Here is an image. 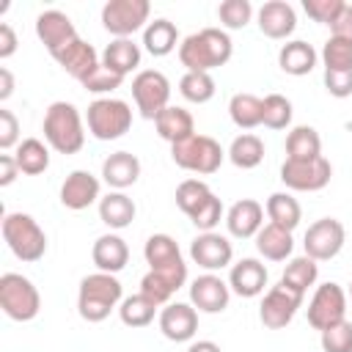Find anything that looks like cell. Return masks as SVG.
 I'll list each match as a JSON object with an SVG mask.
<instances>
[{
  "label": "cell",
  "instance_id": "obj_1",
  "mask_svg": "<svg viewBox=\"0 0 352 352\" xmlns=\"http://www.w3.org/2000/svg\"><path fill=\"white\" fill-rule=\"evenodd\" d=\"M234 55V41L223 28H204L198 33H190L179 44V63L187 72H206L220 69L231 60Z\"/></svg>",
  "mask_w": 352,
  "mask_h": 352
},
{
  "label": "cell",
  "instance_id": "obj_2",
  "mask_svg": "<svg viewBox=\"0 0 352 352\" xmlns=\"http://www.w3.org/2000/svg\"><path fill=\"white\" fill-rule=\"evenodd\" d=\"M124 300V286L116 275L110 272H91L80 280L77 289V311L85 322L96 324L104 322L110 316V311H116Z\"/></svg>",
  "mask_w": 352,
  "mask_h": 352
},
{
  "label": "cell",
  "instance_id": "obj_3",
  "mask_svg": "<svg viewBox=\"0 0 352 352\" xmlns=\"http://www.w3.org/2000/svg\"><path fill=\"white\" fill-rule=\"evenodd\" d=\"M44 140L52 151L58 154H77L85 146V126H82V116L72 102H52L44 113V124H41Z\"/></svg>",
  "mask_w": 352,
  "mask_h": 352
},
{
  "label": "cell",
  "instance_id": "obj_4",
  "mask_svg": "<svg viewBox=\"0 0 352 352\" xmlns=\"http://www.w3.org/2000/svg\"><path fill=\"white\" fill-rule=\"evenodd\" d=\"M0 231H3V239L8 245V250L25 261V264H33L38 258H44L47 253V234L44 228L36 223L33 214H25V212H6L3 214V223H0Z\"/></svg>",
  "mask_w": 352,
  "mask_h": 352
},
{
  "label": "cell",
  "instance_id": "obj_5",
  "mask_svg": "<svg viewBox=\"0 0 352 352\" xmlns=\"http://www.w3.org/2000/svg\"><path fill=\"white\" fill-rule=\"evenodd\" d=\"M176 204L198 231H214L223 220V201L201 179H184L176 187Z\"/></svg>",
  "mask_w": 352,
  "mask_h": 352
},
{
  "label": "cell",
  "instance_id": "obj_6",
  "mask_svg": "<svg viewBox=\"0 0 352 352\" xmlns=\"http://www.w3.org/2000/svg\"><path fill=\"white\" fill-rule=\"evenodd\" d=\"M170 157L179 168L190 170V173H198V176H212L220 170L223 160H226V151L223 146L209 138V135H190L179 143L170 146Z\"/></svg>",
  "mask_w": 352,
  "mask_h": 352
},
{
  "label": "cell",
  "instance_id": "obj_7",
  "mask_svg": "<svg viewBox=\"0 0 352 352\" xmlns=\"http://www.w3.org/2000/svg\"><path fill=\"white\" fill-rule=\"evenodd\" d=\"M85 124H88V132L96 140H118L132 126V107L124 99L99 96L88 104Z\"/></svg>",
  "mask_w": 352,
  "mask_h": 352
},
{
  "label": "cell",
  "instance_id": "obj_8",
  "mask_svg": "<svg viewBox=\"0 0 352 352\" xmlns=\"http://www.w3.org/2000/svg\"><path fill=\"white\" fill-rule=\"evenodd\" d=\"M0 308L14 322H30L41 311V294L30 278L19 272L0 275Z\"/></svg>",
  "mask_w": 352,
  "mask_h": 352
},
{
  "label": "cell",
  "instance_id": "obj_9",
  "mask_svg": "<svg viewBox=\"0 0 352 352\" xmlns=\"http://www.w3.org/2000/svg\"><path fill=\"white\" fill-rule=\"evenodd\" d=\"M151 16L148 0H107L102 6V28L116 38H129L138 30H146Z\"/></svg>",
  "mask_w": 352,
  "mask_h": 352
},
{
  "label": "cell",
  "instance_id": "obj_10",
  "mask_svg": "<svg viewBox=\"0 0 352 352\" xmlns=\"http://www.w3.org/2000/svg\"><path fill=\"white\" fill-rule=\"evenodd\" d=\"M346 302H349V297L341 289V283L327 280V283L316 286L311 300H308V311H305L308 314V324L322 333V330L344 322L346 319Z\"/></svg>",
  "mask_w": 352,
  "mask_h": 352
},
{
  "label": "cell",
  "instance_id": "obj_11",
  "mask_svg": "<svg viewBox=\"0 0 352 352\" xmlns=\"http://www.w3.org/2000/svg\"><path fill=\"white\" fill-rule=\"evenodd\" d=\"M132 99L143 118L154 121L165 107H170V82L157 69H143L132 80Z\"/></svg>",
  "mask_w": 352,
  "mask_h": 352
},
{
  "label": "cell",
  "instance_id": "obj_12",
  "mask_svg": "<svg viewBox=\"0 0 352 352\" xmlns=\"http://www.w3.org/2000/svg\"><path fill=\"white\" fill-rule=\"evenodd\" d=\"M302 300H305L302 292H297V289L286 286L283 280H278L275 286L267 289V294H264V300H261V305H258V319H261V324L270 327V330H283V327L294 319V314L300 311Z\"/></svg>",
  "mask_w": 352,
  "mask_h": 352
},
{
  "label": "cell",
  "instance_id": "obj_13",
  "mask_svg": "<svg viewBox=\"0 0 352 352\" xmlns=\"http://www.w3.org/2000/svg\"><path fill=\"white\" fill-rule=\"evenodd\" d=\"M344 242H346V231H344V223L336 217H319L316 223L308 226V231L302 236L305 256H311L314 261L336 258L341 253Z\"/></svg>",
  "mask_w": 352,
  "mask_h": 352
},
{
  "label": "cell",
  "instance_id": "obj_14",
  "mask_svg": "<svg viewBox=\"0 0 352 352\" xmlns=\"http://www.w3.org/2000/svg\"><path fill=\"white\" fill-rule=\"evenodd\" d=\"M330 176H333V165L324 157H316V160H308V162L283 160V165H280V182L294 192L324 190L330 184Z\"/></svg>",
  "mask_w": 352,
  "mask_h": 352
},
{
  "label": "cell",
  "instance_id": "obj_15",
  "mask_svg": "<svg viewBox=\"0 0 352 352\" xmlns=\"http://www.w3.org/2000/svg\"><path fill=\"white\" fill-rule=\"evenodd\" d=\"M190 258L204 267L206 272H217L231 267L234 258V245L228 236L217 234V231H201L192 242H190Z\"/></svg>",
  "mask_w": 352,
  "mask_h": 352
},
{
  "label": "cell",
  "instance_id": "obj_16",
  "mask_svg": "<svg viewBox=\"0 0 352 352\" xmlns=\"http://www.w3.org/2000/svg\"><path fill=\"white\" fill-rule=\"evenodd\" d=\"M231 300V286L214 272H204L190 283V305L201 314H223Z\"/></svg>",
  "mask_w": 352,
  "mask_h": 352
},
{
  "label": "cell",
  "instance_id": "obj_17",
  "mask_svg": "<svg viewBox=\"0 0 352 352\" xmlns=\"http://www.w3.org/2000/svg\"><path fill=\"white\" fill-rule=\"evenodd\" d=\"M36 36L38 41L47 47L50 55H58L63 47H69L77 36V28L74 22L69 19V14L58 11V8H50V11H41L36 16Z\"/></svg>",
  "mask_w": 352,
  "mask_h": 352
},
{
  "label": "cell",
  "instance_id": "obj_18",
  "mask_svg": "<svg viewBox=\"0 0 352 352\" xmlns=\"http://www.w3.org/2000/svg\"><path fill=\"white\" fill-rule=\"evenodd\" d=\"M102 184L91 170H72L60 184V204L72 212H82L94 204H99Z\"/></svg>",
  "mask_w": 352,
  "mask_h": 352
},
{
  "label": "cell",
  "instance_id": "obj_19",
  "mask_svg": "<svg viewBox=\"0 0 352 352\" xmlns=\"http://www.w3.org/2000/svg\"><path fill=\"white\" fill-rule=\"evenodd\" d=\"M143 258H146L148 270L187 275V264H184L182 250H179V245L170 234H151L143 245Z\"/></svg>",
  "mask_w": 352,
  "mask_h": 352
},
{
  "label": "cell",
  "instance_id": "obj_20",
  "mask_svg": "<svg viewBox=\"0 0 352 352\" xmlns=\"http://www.w3.org/2000/svg\"><path fill=\"white\" fill-rule=\"evenodd\" d=\"M160 333L168 341L184 344L198 333V311L190 302H168L160 311Z\"/></svg>",
  "mask_w": 352,
  "mask_h": 352
},
{
  "label": "cell",
  "instance_id": "obj_21",
  "mask_svg": "<svg viewBox=\"0 0 352 352\" xmlns=\"http://www.w3.org/2000/svg\"><path fill=\"white\" fill-rule=\"evenodd\" d=\"M55 60H58V66L66 72V74H72L80 85L102 66V58L96 55V50L88 44V41H82V38H74L69 47H63L58 55H52Z\"/></svg>",
  "mask_w": 352,
  "mask_h": 352
},
{
  "label": "cell",
  "instance_id": "obj_22",
  "mask_svg": "<svg viewBox=\"0 0 352 352\" xmlns=\"http://www.w3.org/2000/svg\"><path fill=\"white\" fill-rule=\"evenodd\" d=\"M264 206L256 198H239L226 212V228L234 239H250L264 226Z\"/></svg>",
  "mask_w": 352,
  "mask_h": 352
},
{
  "label": "cell",
  "instance_id": "obj_23",
  "mask_svg": "<svg viewBox=\"0 0 352 352\" xmlns=\"http://www.w3.org/2000/svg\"><path fill=\"white\" fill-rule=\"evenodd\" d=\"M256 22H258V30L267 36V38H289L297 28V14H294V6L286 3V0H270L258 8L256 14Z\"/></svg>",
  "mask_w": 352,
  "mask_h": 352
},
{
  "label": "cell",
  "instance_id": "obj_24",
  "mask_svg": "<svg viewBox=\"0 0 352 352\" xmlns=\"http://www.w3.org/2000/svg\"><path fill=\"white\" fill-rule=\"evenodd\" d=\"M267 267L258 258H239L236 264H231L228 270V286L236 297H258L267 286Z\"/></svg>",
  "mask_w": 352,
  "mask_h": 352
},
{
  "label": "cell",
  "instance_id": "obj_25",
  "mask_svg": "<svg viewBox=\"0 0 352 352\" xmlns=\"http://www.w3.org/2000/svg\"><path fill=\"white\" fill-rule=\"evenodd\" d=\"M91 258H94V264H96V270L99 272H110V275H116V272H121L124 267H126V261H129V245L124 242V236H118V234H102L96 242H94V248H91Z\"/></svg>",
  "mask_w": 352,
  "mask_h": 352
},
{
  "label": "cell",
  "instance_id": "obj_26",
  "mask_svg": "<svg viewBox=\"0 0 352 352\" xmlns=\"http://www.w3.org/2000/svg\"><path fill=\"white\" fill-rule=\"evenodd\" d=\"M102 179L113 190H126L140 179V160L132 151H113L102 162Z\"/></svg>",
  "mask_w": 352,
  "mask_h": 352
},
{
  "label": "cell",
  "instance_id": "obj_27",
  "mask_svg": "<svg viewBox=\"0 0 352 352\" xmlns=\"http://www.w3.org/2000/svg\"><path fill=\"white\" fill-rule=\"evenodd\" d=\"M135 214H138L135 201L126 192H121V190H110L107 195L99 198V220L110 231H121V228L132 226Z\"/></svg>",
  "mask_w": 352,
  "mask_h": 352
},
{
  "label": "cell",
  "instance_id": "obj_28",
  "mask_svg": "<svg viewBox=\"0 0 352 352\" xmlns=\"http://www.w3.org/2000/svg\"><path fill=\"white\" fill-rule=\"evenodd\" d=\"M316 60H319L316 50H314L308 41H300V38L286 41V44L278 50V66H280V72H286V74H292V77H305V74H311V72L316 69Z\"/></svg>",
  "mask_w": 352,
  "mask_h": 352
},
{
  "label": "cell",
  "instance_id": "obj_29",
  "mask_svg": "<svg viewBox=\"0 0 352 352\" xmlns=\"http://www.w3.org/2000/svg\"><path fill=\"white\" fill-rule=\"evenodd\" d=\"M154 126H157V135L162 140H168L170 146L179 143V140H184V138H190V135H195V118H192V113L184 110V107H176V104L165 107L154 118Z\"/></svg>",
  "mask_w": 352,
  "mask_h": 352
},
{
  "label": "cell",
  "instance_id": "obj_30",
  "mask_svg": "<svg viewBox=\"0 0 352 352\" xmlns=\"http://www.w3.org/2000/svg\"><path fill=\"white\" fill-rule=\"evenodd\" d=\"M256 239V250L258 256H264L267 261H286L294 250V239L292 231L275 226V223H264L261 231L253 236Z\"/></svg>",
  "mask_w": 352,
  "mask_h": 352
},
{
  "label": "cell",
  "instance_id": "obj_31",
  "mask_svg": "<svg viewBox=\"0 0 352 352\" xmlns=\"http://www.w3.org/2000/svg\"><path fill=\"white\" fill-rule=\"evenodd\" d=\"M140 58H143L140 44H135L132 38H113L102 52V66L126 77L129 72H135L140 66Z\"/></svg>",
  "mask_w": 352,
  "mask_h": 352
},
{
  "label": "cell",
  "instance_id": "obj_32",
  "mask_svg": "<svg viewBox=\"0 0 352 352\" xmlns=\"http://www.w3.org/2000/svg\"><path fill=\"white\" fill-rule=\"evenodd\" d=\"M176 44H179V30H176V25L170 19L160 16V19H154V22L146 25V30H143V47H146L148 55L165 58V55H170L176 50Z\"/></svg>",
  "mask_w": 352,
  "mask_h": 352
},
{
  "label": "cell",
  "instance_id": "obj_33",
  "mask_svg": "<svg viewBox=\"0 0 352 352\" xmlns=\"http://www.w3.org/2000/svg\"><path fill=\"white\" fill-rule=\"evenodd\" d=\"M316 157H322V138H319V132L314 126H308V124L294 126L286 135V160L308 162V160H316Z\"/></svg>",
  "mask_w": 352,
  "mask_h": 352
},
{
  "label": "cell",
  "instance_id": "obj_34",
  "mask_svg": "<svg viewBox=\"0 0 352 352\" xmlns=\"http://www.w3.org/2000/svg\"><path fill=\"white\" fill-rule=\"evenodd\" d=\"M187 283V278H179V275H170V272H157V270H148L143 278H140V294L148 297L154 305H168L170 297Z\"/></svg>",
  "mask_w": 352,
  "mask_h": 352
},
{
  "label": "cell",
  "instance_id": "obj_35",
  "mask_svg": "<svg viewBox=\"0 0 352 352\" xmlns=\"http://www.w3.org/2000/svg\"><path fill=\"white\" fill-rule=\"evenodd\" d=\"M264 212H267V220L286 228V231H294L302 220V209H300V201L292 195V192H272L264 204Z\"/></svg>",
  "mask_w": 352,
  "mask_h": 352
},
{
  "label": "cell",
  "instance_id": "obj_36",
  "mask_svg": "<svg viewBox=\"0 0 352 352\" xmlns=\"http://www.w3.org/2000/svg\"><path fill=\"white\" fill-rule=\"evenodd\" d=\"M226 157H228L236 168L250 170V168L261 165V160H264V140H261L258 135H253V132H242V135H236V138L231 140Z\"/></svg>",
  "mask_w": 352,
  "mask_h": 352
},
{
  "label": "cell",
  "instance_id": "obj_37",
  "mask_svg": "<svg viewBox=\"0 0 352 352\" xmlns=\"http://www.w3.org/2000/svg\"><path fill=\"white\" fill-rule=\"evenodd\" d=\"M14 160L19 165V170L25 176H38L50 168V146L38 138H25L16 151H14Z\"/></svg>",
  "mask_w": 352,
  "mask_h": 352
},
{
  "label": "cell",
  "instance_id": "obj_38",
  "mask_svg": "<svg viewBox=\"0 0 352 352\" xmlns=\"http://www.w3.org/2000/svg\"><path fill=\"white\" fill-rule=\"evenodd\" d=\"M228 116L239 129H256L261 126L264 102L256 94H234L228 99Z\"/></svg>",
  "mask_w": 352,
  "mask_h": 352
},
{
  "label": "cell",
  "instance_id": "obj_39",
  "mask_svg": "<svg viewBox=\"0 0 352 352\" xmlns=\"http://www.w3.org/2000/svg\"><path fill=\"white\" fill-rule=\"evenodd\" d=\"M316 278H319V261H314L311 256H294V258H289V264H286V270L280 275V280L286 286H292V289H297L302 294L316 283Z\"/></svg>",
  "mask_w": 352,
  "mask_h": 352
},
{
  "label": "cell",
  "instance_id": "obj_40",
  "mask_svg": "<svg viewBox=\"0 0 352 352\" xmlns=\"http://www.w3.org/2000/svg\"><path fill=\"white\" fill-rule=\"evenodd\" d=\"M157 308H160V305H154L148 297H143V294L138 292V294L121 300L118 316H121V322H124L126 327H148V324L154 322V316H157Z\"/></svg>",
  "mask_w": 352,
  "mask_h": 352
},
{
  "label": "cell",
  "instance_id": "obj_41",
  "mask_svg": "<svg viewBox=\"0 0 352 352\" xmlns=\"http://www.w3.org/2000/svg\"><path fill=\"white\" fill-rule=\"evenodd\" d=\"M214 77L206 72H184L179 80V94L192 104H206L214 96Z\"/></svg>",
  "mask_w": 352,
  "mask_h": 352
},
{
  "label": "cell",
  "instance_id": "obj_42",
  "mask_svg": "<svg viewBox=\"0 0 352 352\" xmlns=\"http://www.w3.org/2000/svg\"><path fill=\"white\" fill-rule=\"evenodd\" d=\"M322 66L324 72H352V41L330 36L322 47Z\"/></svg>",
  "mask_w": 352,
  "mask_h": 352
},
{
  "label": "cell",
  "instance_id": "obj_43",
  "mask_svg": "<svg viewBox=\"0 0 352 352\" xmlns=\"http://www.w3.org/2000/svg\"><path fill=\"white\" fill-rule=\"evenodd\" d=\"M264 116H261V124L267 129H286L292 124V102L283 96V94H267L264 99Z\"/></svg>",
  "mask_w": 352,
  "mask_h": 352
},
{
  "label": "cell",
  "instance_id": "obj_44",
  "mask_svg": "<svg viewBox=\"0 0 352 352\" xmlns=\"http://www.w3.org/2000/svg\"><path fill=\"white\" fill-rule=\"evenodd\" d=\"M217 19L226 30H242L253 19V6L250 0H223L217 6Z\"/></svg>",
  "mask_w": 352,
  "mask_h": 352
},
{
  "label": "cell",
  "instance_id": "obj_45",
  "mask_svg": "<svg viewBox=\"0 0 352 352\" xmlns=\"http://www.w3.org/2000/svg\"><path fill=\"white\" fill-rule=\"evenodd\" d=\"M322 352H352V322L344 319L319 333Z\"/></svg>",
  "mask_w": 352,
  "mask_h": 352
},
{
  "label": "cell",
  "instance_id": "obj_46",
  "mask_svg": "<svg viewBox=\"0 0 352 352\" xmlns=\"http://www.w3.org/2000/svg\"><path fill=\"white\" fill-rule=\"evenodd\" d=\"M341 8H344V0H302V11L314 22L327 25V28L336 22V16L341 14Z\"/></svg>",
  "mask_w": 352,
  "mask_h": 352
},
{
  "label": "cell",
  "instance_id": "obj_47",
  "mask_svg": "<svg viewBox=\"0 0 352 352\" xmlns=\"http://www.w3.org/2000/svg\"><path fill=\"white\" fill-rule=\"evenodd\" d=\"M121 82H124V77L121 74H116V72H110V69H104V66H99L85 82H82V88L85 91H91V94H113L116 88H121Z\"/></svg>",
  "mask_w": 352,
  "mask_h": 352
},
{
  "label": "cell",
  "instance_id": "obj_48",
  "mask_svg": "<svg viewBox=\"0 0 352 352\" xmlns=\"http://www.w3.org/2000/svg\"><path fill=\"white\" fill-rule=\"evenodd\" d=\"M19 143L22 140H19V121H16V116L11 110L0 107V148L8 151L14 146H19Z\"/></svg>",
  "mask_w": 352,
  "mask_h": 352
},
{
  "label": "cell",
  "instance_id": "obj_49",
  "mask_svg": "<svg viewBox=\"0 0 352 352\" xmlns=\"http://www.w3.org/2000/svg\"><path fill=\"white\" fill-rule=\"evenodd\" d=\"M324 88L336 99L352 96V72H324Z\"/></svg>",
  "mask_w": 352,
  "mask_h": 352
},
{
  "label": "cell",
  "instance_id": "obj_50",
  "mask_svg": "<svg viewBox=\"0 0 352 352\" xmlns=\"http://www.w3.org/2000/svg\"><path fill=\"white\" fill-rule=\"evenodd\" d=\"M330 36H338V38H349L352 41V3H344L341 14L330 25Z\"/></svg>",
  "mask_w": 352,
  "mask_h": 352
},
{
  "label": "cell",
  "instance_id": "obj_51",
  "mask_svg": "<svg viewBox=\"0 0 352 352\" xmlns=\"http://www.w3.org/2000/svg\"><path fill=\"white\" fill-rule=\"evenodd\" d=\"M19 165L14 160V154H0V187H8L14 184V179L19 176Z\"/></svg>",
  "mask_w": 352,
  "mask_h": 352
},
{
  "label": "cell",
  "instance_id": "obj_52",
  "mask_svg": "<svg viewBox=\"0 0 352 352\" xmlns=\"http://www.w3.org/2000/svg\"><path fill=\"white\" fill-rule=\"evenodd\" d=\"M16 33H14V28L8 25V22H3L0 25V58L6 60V58H11L14 52H16Z\"/></svg>",
  "mask_w": 352,
  "mask_h": 352
},
{
  "label": "cell",
  "instance_id": "obj_53",
  "mask_svg": "<svg viewBox=\"0 0 352 352\" xmlns=\"http://www.w3.org/2000/svg\"><path fill=\"white\" fill-rule=\"evenodd\" d=\"M11 94H14V74L6 66H0V102H6Z\"/></svg>",
  "mask_w": 352,
  "mask_h": 352
},
{
  "label": "cell",
  "instance_id": "obj_54",
  "mask_svg": "<svg viewBox=\"0 0 352 352\" xmlns=\"http://www.w3.org/2000/svg\"><path fill=\"white\" fill-rule=\"evenodd\" d=\"M187 352H223V349H220V344H214L209 338H201V341H192L187 346Z\"/></svg>",
  "mask_w": 352,
  "mask_h": 352
},
{
  "label": "cell",
  "instance_id": "obj_55",
  "mask_svg": "<svg viewBox=\"0 0 352 352\" xmlns=\"http://www.w3.org/2000/svg\"><path fill=\"white\" fill-rule=\"evenodd\" d=\"M346 297H349V300H352V283H349V294H346Z\"/></svg>",
  "mask_w": 352,
  "mask_h": 352
}]
</instances>
